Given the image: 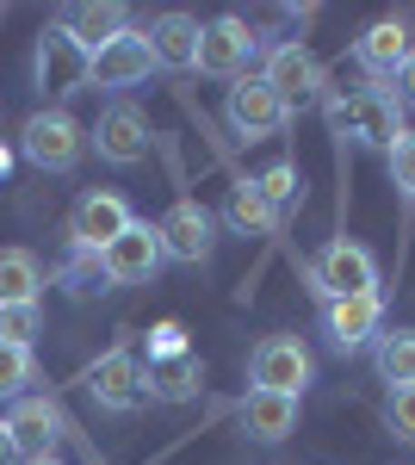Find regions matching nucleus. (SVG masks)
I'll list each match as a JSON object with an SVG mask.
<instances>
[{
	"instance_id": "cd10ccee",
	"label": "nucleus",
	"mask_w": 415,
	"mask_h": 465,
	"mask_svg": "<svg viewBox=\"0 0 415 465\" xmlns=\"http://www.w3.org/2000/svg\"><path fill=\"white\" fill-rule=\"evenodd\" d=\"M37 322H44V311H37V304H0V341H13V348H32Z\"/></svg>"
},
{
	"instance_id": "a211bd4d",
	"label": "nucleus",
	"mask_w": 415,
	"mask_h": 465,
	"mask_svg": "<svg viewBox=\"0 0 415 465\" xmlns=\"http://www.w3.org/2000/svg\"><path fill=\"white\" fill-rule=\"evenodd\" d=\"M6 429H13V440H19V453L32 460V453H56V440H63V416H56L50 397H19L13 416H6Z\"/></svg>"
},
{
	"instance_id": "dca6fc26",
	"label": "nucleus",
	"mask_w": 415,
	"mask_h": 465,
	"mask_svg": "<svg viewBox=\"0 0 415 465\" xmlns=\"http://www.w3.org/2000/svg\"><path fill=\"white\" fill-rule=\"evenodd\" d=\"M63 32L94 56V50H105L118 32H131V13L118 6V0H87V6H63V19H56Z\"/></svg>"
},
{
	"instance_id": "ddd939ff",
	"label": "nucleus",
	"mask_w": 415,
	"mask_h": 465,
	"mask_svg": "<svg viewBox=\"0 0 415 465\" xmlns=\"http://www.w3.org/2000/svg\"><path fill=\"white\" fill-rule=\"evenodd\" d=\"M155 230H162V249H168L173 261H186V267L211 261V249H217V217H211L199 199H180Z\"/></svg>"
},
{
	"instance_id": "423d86ee",
	"label": "nucleus",
	"mask_w": 415,
	"mask_h": 465,
	"mask_svg": "<svg viewBox=\"0 0 415 465\" xmlns=\"http://www.w3.org/2000/svg\"><path fill=\"white\" fill-rule=\"evenodd\" d=\"M316 292L322 298H372L379 292V261L360 249V242L335 236L329 249L316 254Z\"/></svg>"
},
{
	"instance_id": "39448f33",
	"label": "nucleus",
	"mask_w": 415,
	"mask_h": 465,
	"mask_svg": "<svg viewBox=\"0 0 415 465\" xmlns=\"http://www.w3.org/2000/svg\"><path fill=\"white\" fill-rule=\"evenodd\" d=\"M223 118H230V131H236L242 143H261V137H273V131L291 124V112L279 106V94L261 81V74L230 81V94H223Z\"/></svg>"
},
{
	"instance_id": "f704fd0d",
	"label": "nucleus",
	"mask_w": 415,
	"mask_h": 465,
	"mask_svg": "<svg viewBox=\"0 0 415 465\" xmlns=\"http://www.w3.org/2000/svg\"><path fill=\"white\" fill-rule=\"evenodd\" d=\"M6 168H13V149L0 143V180H6Z\"/></svg>"
},
{
	"instance_id": "f3484780",
	"label": "nucleus",
	"mask_w": 415,
	"mask_h": 465,
	"mask_svg": "<svg viewBox=\"0 0 415 465\" xmlns=\"http://www.w3.org/2000/svg\"><path fill=\"white\" fill-rule=\"evenodd\" d=\"M410 25L403 19H379V25H366L360 44H353V56H360V69L372 74V81H390V74L403 69V56H410Z\"/></svg>"
},
{
	"instance_id": "0eeeda50",
	"label": "nucleus",
	"mask_w": 415,
	"mask_h": 465,
	"mask_svg": "<svg viewBox=\"0 0 415 465\" xmlns=\"http://www.w3.org/2000/svg\"><path fill=\"white\" fill-rule=\"evenodd\" d=\"M261 81L279 94V106H285V112H304V106H316V100H322V63H316L298 37H291V44H279L273 56H267Z\"/></svg>"
},
{
	"instance_id": "a878e982",
	"label": "nucleus",
	"mask_w": 415,
	"mask_h": 465,
	"mask_svg": "<svg viewBox=\"0 0 415 465\" xmlns=\"http://www.w3.org/2000/svg\"><path fill=\"white\" fill-rule=\"evenodd\" d=\"M37 379V360H32V348H13V341H0V397H25V385Z\"/></svg>"
},
{
	"instance_id": "7c9ffc66",
	"label": "nucleus",
	"mask_w": 415,
	"mask_h": 465,
	"mask_svg": "<svg viewBox=\"0 0 415 465\" xmlns=\"http://www.w3.org/2000/svg\"><path fill=\"white\" fill-rule=\"evenodd\" d=\"M162 354H186V329L180 322H155V335H149V360Z\"/></svg>"
},
{
	"instance_id": "f8f14e48",
	"label": "nucleus",
	"mask_w": 415,
	"mask_h": 465,
	"mask_svg": "<svg viewBox=\"0 0 415 465\" xmlns=\"http://www.w3.org/2000/svg\"><path fill=\"white\" fill-rule=\"evenodd\" d=\"M87 397L100 403V410H112V416H124V410H137L143 403V366L131 348H112V354H100L94 366H87Z\"/></svg>"
},
{
	"instance_id": "4be33fe9",
	"label": "nucleus",
	"mask_w": 415,
	"mask_h": 465,
	"mask_svg": "<svg viewBox=\"0 0 415 465\" xmlns=\"http://www.w3.org/2000/svg\"><path fill=\"white\" fill-rule=\"evenodd\" d=\"M223 223H230L236 236H273L279 212L261 199V186H254V180H236V186H230V199H223Z\"/></svg>"
},
{
	"instance_id": "9b49d317",
	"label": "nucleus",
	"mask_w": 415,
	"mask_h": 465,
	"mask_svg": "<svg viewBox=\"0 0 415 465\" xmlns=\"http://www.w3.org/2000/svg\"><path fill=\"white\" fill-rule=\"evenodd\" d=\"M100 261H105V280L112 286H143V280H155V267L168 261V249H162V230L137 217L112 249H100Z\"/></svg>"
},
{
	"instance_id": "5701e85b",
	"label": "nucleus",
	"mask_w": 415,
	"mask_h": 465,
	"mask_svg": "<svg viewBox=\"0 0 415 465\" xmlns=\"http://www.w3.org/2000/svg\"><path fill=\"white\" fill-rule=\"evenodd\" d=\"M44 261L32 249H0V304H37Z\"/></svg>"
},
{
	"instance_id": "7ed1b4c3",
	"label": "nucleus",
	"mask_w": 415,
	"mask_h": 465,
	"mask_svg": "<svg viewBox=\"0 0 415 465\" xmlns=\"http://www.w3.org/2000/svg\"><path fill=\"white\" fill-rule=\"evenodd\" d=\"M87 69H94V56H87L63 25H50V32L37 37L32 81H37V94H44V100H74V94L87 87Z\"/></svg>"
},
{
	"instance_id": "b1692460",
	"label": "nucleus",
	"mask_w": 415,
	"mask_h": 465,
	"mask_svg": "<svg viewBox=\"0 0 415 465\" xmlns=\"http://www.w3.org/2000/svg\"><path fill=\"white\" fill-rule=\"evenodd\" d=\"M372 366H379V379L390 385V391H397V385H415V329H390V335H379Z\"/></svg>"
},
{
	"instance_id": "20e7f679",
	"label": "nucleus",
	"mask_w": 415,
	"mask_h": 465,
	"mask_svg": "<svg viewBox=\"0 0 415 465\" xmlns=\"http://www.w3.org/2000/svg\"><path fill=\"white\" fill-rule=\"evenodd\" d=\"M311 372H316V360H311V348H304L298 335H267V341L248 354V379H254V391L304 397Z\"/></svg>"
},
{
	"instance_id": "c756f323",
	"label": "nucleus",
	"mask_w": 415,
	"mask_h": 465,
	"mask_svg": "<svg viewBox=\"0 0 415 465\" xmlns=\"http://www.w3.org/2000/svg\"><path fill=\"white\" fill-rule=\"evenodd\" d=\"M384 416H390L397 440H415V385H397V391L384 397Z\"/></svg>"
},
{
	"instance_id": "6e6552de",
	"label": "nucleus",
	"mask_w": 415,
	"mask_h": 465,
	"mask_svg": "<svg viewBox=\"0 0 415 465\" xmlns=\"http://www.w3.org/2000/svg\"><path fill=\"white\" fill-rule=\"evenodd\" d=\"M248 56H254V32H248V19L223 13V19L199 25V63H193L199 74H211V81H242Z\"/></svg>"
},
{
	"instance_id": "412c9836",
	"label": "nucleus",
	"mask_w": 415,
	"mask_h": 465,
	"mask_svg": "<svg viewBox=\"0 0 415 465\" xmlns=\"http://www.w3.org/2000/svg\"><path fill=\"white\" fill-rule=\"evenodd\" d=\"M242 429L254 440H285L298 429V397H279V391H248L242 403Z\"/></svg>"
},
{
	"instance_id": "bb28decb",
	"label": "nucleus",
	"mask_w": 415,
	"mask_h": 465,
	"mask_svg": "<svg viewBox=\"0 0 415 465\" xmlns=\"http://www.w3.org/2000/svg\"><path fill=\"white\" fill-rule=\"evenodd\" d=\"M254 186H261V199H267L273 212H285L291 199H304V180H298V168H291V162H273V168L254 180Z\"/></svg>"
},
{
	"instance_id": "6ab92c4d",
	"label": "nucleus",
	"mask_w": 415,
	"mask_h": 465,
	"mask_svg": "<svg viewBox=\"0 0 415 465\" xmlns=\"http://www.w3.org/2000/svg\"><path fill=\"white\" fill-rule=\"evenodd\" d=\"M149 56L162 63V69H193L199 63V19L193 13H162V19H149Z\"/></svg>"
},
{
	"instance_id": "473e14b6",
	"label": "nucleus",
	"mask_w": 415,
	"mask_h": 465,
	"mask_svg": "<svg viewBox=\"0 0 415 465\" xmlns=\"http://www.w3.org/2000/svg\"><path fill=\"white\" fill-rule=\"evenodd\" d=\"M0 465H25V453H19V440H13L6 422H0Z\"/></svg>"
},
{
	"instance_id": "f257e3e1",
	"label": "nucleus",
	"mask_w": 415,
	"mask_h": 465,
	"mask_svg": "<svg viewBox=\"0 0 415 465\" xmlns=\"http://www.w3.org/2000/svg\"><path fill=\"white\" fill-rule=\"evenodd\" d=\"M322 118L341 143H360V149H390L403 137L397 124V100L384 87H360V94H322Z\"/></svg>"
},
{
	"instance_id": "9d476101",
	"label": "nucleus",
	"mask_w": 415,
	"mask_h": 465,
	"mask_svg": "<svg viewBox=\"0 0 415 465\" xmlns=\"http://www.w3.org/2000/svg\"><path fill=\"white\" fill-rule=\"evenodd\" d=\"M137 217H131V205H124V193H81L69 212V242L74 249H112L124 230H131Z\"/></svg>"
},
{
	"instance_id": "2eb2a0df",
	"label": "nucleus",
	"mask_w": 415,
	"mask_h": 465,
	"mask_svg": "<svg viewBox=\"0 0 415 465\" xmlns=\"http://www.w3.org/2000/svg\"><path fill=\"white\" fill-rule=\"evenodd\" d=\"M322 329H329L335 354H353L384 329V298L379 292L372 298H322Z\"/></svg>"
},
{
	"instance_id": "72a5a7b5",
	"label": "nucleus",
	"mask_w": 415,
	"mask_h": 465,
	"mask_svg": "<svg viewBox=\"0 0 415 465\" xmlns=\"http://www.w3.org/2000/svg\"><path fill=\"white\" fill-rule=\"evenodd\" d=\"M25 465H63V453H32Z\"/></svg>"
},
{
	"instance_id": "aec40b11",
	"label": "nucleus",
	"mask_w": 415,
	"mask_h": 465,
	"mask_svg": "<svg viewBox=\"0 0 415 465\" xmlns=\"http://www.w3.org/2000/svg\"><path fill=\"white\" fill-rule=\"evenodd\" d=\"M199 379H205V366L199 354L186 348V354H162L143 366V397H162V403H186V397H199Z\"/></svg>"
},
{
	"instance_id": "1a4fd4ad",
	"label": "nucleus",
	"mask_w": 415,
	"mask_h": 465,
	"mask_svg": "<svg viewBox=\"0 0 415 465\" xmlns=\"http://www.w3.org/2000/svg\"><path fill=\"white\" fill-rule=\"evenodd\" d=\"M87 143L100 149L105 168H137L143 155H149V118H143L131 100H118V106L100 112V124L87 131Z\"/></svg>"
},
{
	"instance_id": "c85d7f7f",
	"label": "nucleus",
	"mask_w": 415,
	"mask_h": 465,
	"mask_svg": "<svg viewBox=\"0 0 415 465\" xmlns=\"http://www.w3.org/2000/svg\"><path fill=\"white\" fill-rule=\"evenodd\" d=\"M384 155H390V186H397L403 199H415V131H403Z\"/></svg>"
},
{
	"instance_id": "393cba45",
	"label": "nucleus",
	"mask_w": 415,
	"mask_h": 465,
	"mask_svg": "<svg viewBox=\"0 0 415 465\" xmlns=\"http://www.w3.org/2000/svg\"><path fill=\"white\" fill-rule=\"evenodd\" d=\"M56 280H63V286H69L74 298H94V292H112L100 249H74V242H69V254H63V267H56Z\"/></svg>"
},
{
	"instance_id": "f03ea898",
	"label": "nucleus",
	"mask_w": 415,
	"mask_h": 465,
	"mask_svg": "<svg viewBox=\"0 0 415 465\" xmlns=\"http://www.w3.org/2000/svg\"><path fill=\"white\" fill-rule=\"evenodd\" d=\"M19 149H25V162L44 168V174H74V168H81V155H87V131H81L63 106H44V112L25 118Z\"/></svg>"
},
{
	"instance_id": "4468645a",
	"label": "nucleus",
	"mask_w": 415,
	"mask_h": 465,
	"mask_svg": "<svg viewBox=\"0 0 415 465\" xmlns=\"http://www.w3.org/2000/svg\"><path fill=\"white\" fill-rule=\"evenodd\" d=\"M149 69H155V56H149V37L143 32H118L105 50H94V69H87V87H137V81H149Z\"/></svg>"
},
{
	"instance_id": "2f4dec72",
	"label": "nucleus",
	"mask_w": 415,
	"mask_h": 465,
	"mask_svg": "<svg viewBox=\"0 0 415 465\" xmlns=\"http://www.w3.org/2000/svg\"><path fill=\"white\" fill-rule=\"evenodd\" d=\"M390 87H397V106H415V50L403 56V69L390 74Z\"/></svg>"
}]
</instances>
